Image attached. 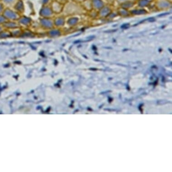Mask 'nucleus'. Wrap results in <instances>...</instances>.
Here are the masks:
<instances>
[{"label": "nucleus", "instance_id": "obj_1", "mask_svg": "<svg viewBox=\"0 0 172 172\" xmlns=\"http://www.w3.org/2000/svg\"><path fill=\"white\" fill-rule=\"evenodd\" d=\"M3 15L6 19L15 20L19 19L20 18V15L19 14L16 12L12 10L9 8H7L3 11Z\"/></svg>", "mask_w": 172, "mask_h": 172}, {"label": "nucleus", "instance_id": "obj_2", "mask_svg": "<svg viewBox=\"0 0 172 172\" xmlns=\"http://www.w3.org/2000/svg\"><path fill=\"white\" fill-rule=\"evenodd\" d=\"M54 12L51 8V6H45L41 8L40 14L42 17L46 18H50L53 15Z\"/></svg>", "mask_w": 172, "mask_h": 172}, {"label": "nucleus", "instance_id": "obj_3", "mask_svg": "<svg viewBox=\"0 0 172 172\" xmlns=\"http://www.w3.org/2000/svg\"><path fill=\"white\" fill-rule=\"evenodd\" d=\"M40 23L41 26L43 27V28L48 29L52 28L54 24V22H53L51 19L46 18H44L43 19H41Z\"/></svg>", "mask_w": 172, "mask_h": 172}, {"label": "nucleus", "instance_id": "obj_4", "mask_svg": "<svg viewBox=\"0 0 172 172\" xmlns=\"http://www.w3.org/2000/svg\"><path fill=\"white\" fill-rule=\"evenodd\" d=\"M50 6L53 12L54 13L55 12L56 13H59L61 12L62 10V8H63L61 3H60V2H58L56 1H53Z\"/></svg>", "mask_w": 172, "mask_h": 172}, {"label": "nucleus", "instance_id": "obj_5", "mask_svg": "<svg viewBox=\"0 0 172 172\" xmlns=\"http://www.w3.org/2000/svg\"><path fill=\"white\" fill-rule=\"evenodd\" d=\"M14 8L18 13H22L24 10V5L22 0H19L14 6Z\"/></svg>", "mask_w": 172, "mask_h": 172}, {"label": "nucleus", "instance_id": "obj_6", "mask_svg": "<svg viewBox=\"0 0 172 172\" xmlns=\"http://www.w3.org/2000/svg\"><path fill=\"white\" fill-rule=\"evenodd\" d=\"M19 23L21 24H23L24 25L27 26L28 24H30L31 22V19L29 18L26 17H20V18L18 19Z\"/></svg>", "mask_w": 172, "mask_h": 172}, {"label": "nucleus", "instance_id": "obj_7", "mask_svg": "<svg viewBox=\"0 0 172 172\" xmlns=\"http://www.w3.org/2000/svg\"><path fill=\"white\" fill-rule=\"evenodd\" d=\"M4 26L7 28H16L18 27V25L16 23L13 22L12 21H6V22L3 24Z\"/></svg>", "mask_w": 172, "mask_h": 172}, {"label": "nucleus", "instance_id": "obj_8", "mask_svg": "<svg viewBox=\"0 0 172 172\" xmlns=\"http://www.w3.org/2000/svg\"><path fill=\"white\" fill-rule=\"evenodd\" d=\"M54 24L58 27L62 26L64 24V19L61 17H59L55 19Z\"/></svg>", "mask_w": 172, "mask_h": 172}, {"label": "nucleus", "instance_id": "obj_9", "mask_svg": "<svg viewBox=\"0 0 172 172\" xmlns=\"http://www.w3.org/2000/svg\"><path fill=\"white\" fill-rule=\"evenodd\" d=\"M61 34V33L60 30L57 29H53L51 30L49 32V35L51 37H57Z\"/></svg>", "mask_w": 172, "mask_h": 172}, {"label": "nucleus", "instance_id": "obj_10", "mask_svg": "<svg viewBox=\"0 0 172 172\" xmlns=\"http://www.w3.org/2000/svg\"><path fill=\"white\" fill-rule=\"evenodd\" d=\"M18 1L19 0H2V2H3L4 4L7 5H9V6H12V5L15 6Z\"/></svg>", "mask_w": 172, "mask_h": 172}, {"label": "nucleus", "instance_id": "obj_11", "mask_svg": "<svg viewBox=\"0 0 172 172\" xmlns=\"http://www.w3.org/2000/svg\"><path fill=\"white\" fill-rule=\"evenodd\" d=\"M93 4L95 7L100 8L103 6V3L101 0H93Z\"/></svg>", "mask_w": 172, "mask_h": 172}, {"label": "nucleus", "instance_id": "obj_12", "mask_svg": "<svg viewBox=\"0 0 172 172\" xmlns=\"http://www.w3.org/2000/svg\"><path fill=\"white\" fill-rule=\"evenodd\" d=\"M146 13V11L144 9H137V10H134L132 11V13L134 15H142L145 14Z\"/></svg>", "mask_w": 172, "mask_h": 172}, {"label": "nucleus", "instance_id": "obj_13", "mask_svg": "<svg viewBox=\"0 0 172 172\" xmlns=\"http://www.w3.org/2000/svg\"><path fill=\"white\" fill-rule=\"evenodd\" d=\"M149 3H150L149 0H140L139 2V5L143 7L148 5Z\"/></svg>", "mask_w": 172, "mask_h": 172}, {"label": "nucleus", "instance_id": "obj_14", "mask_svg": "<svg viewBox=\"0 0 172 172\" xmlns=\"http://www.w3.org/2000/svg\"><path fill=\"white\" fill-rule=\"evenodd\" d=\"M110 9H109L108 8H104L103 9L101 10V14L102 16H106L108 14L110 13Z\"/></svg>", "mask_w": 172, "mask_h": 172}, {"label": "nucleus", "instance_id": "obj_15", "mask_svg": "<svg viewBox=\"0 0 172 172\" xmlns=\"http://www.w3.org/2000/svg\"><path fill=\"white\" fill-rule=\"evenodd\" d=\"M78 21V19L77 18H73L69 19L68 20V24L70 25H73L76 24Z\"/></svg>", "mask_w": 172, "mask_h": 172}, {"label": "nucleus", "instance_id": "obj_16", "mask_svg": "<svg viewBox=\"0 0 172 172\" xmlns=\"http://www.w3.org/2000/svg\"><path fill=\"white\" fill-rule=\"evenodd\" d=\"M133 5V3H131V2H126L125 3H124L122 5V6H123V7L124 8H128L132 7Z\"/></svg>", "mask_w": 172, "mask_h": 172}, {"label": "nucleus", "instance_id": "obj_17", "mask_svg": "<svg viewBox=\"0 0 172 172\" xmlns=\"http://www.w3.org/2000/svg\"><path fill=\"white\" fill-rule=\"evenodd\" d=\"M6 19L4 15H0V24H4L6 21Z\"/></svg>", "mask_w": 172, "mask_h": 172}, {"label": "nucleus", "instance_id": "obj_18", "mask_svg": "<svg viewBox=\"0 0 172 172\" xmlns=\"http://www.w3.org/2000/svg\"><path fill=\"white\" fill-rule=\"evenodd\" d=\"M9 36V34H7L6 32H3L0 34V37L1 38H7Z\"/></svg>", "mask_w": 172, "mask_h": 172}, {"label": "nucleus", "instance_id": "obj_19", "mask_svg": "<svg viewBox=\"0 0 172 172\" xmlns=\"http://www.w3.org/2000/svg\"><path fill=\"white\" fill-rule=\"evenodd\" d=\"M169 6V3H167V2H162L160 4V6L161 7H167L168 6Z\"/></svg>", "mask_w": 172, "mask_h": 172}, {"label": "nucleus", "instance_id": "obj_20", "mask_svg": "<svg viewBox=\"0 0 172 172\" xmlns=\"http://www.w3.org/2000/svg\"><path fill=\"white\" fill-rule=\"evenodd\" d=\"M130 26V24H123L122 25L121 28L123 29H127L129 28Z\"/></svg>", "mask_w": 172, "mask_h": 172}, {"label": "nucleus", "instance_id": "obj_21", "mask_svg": "<svg viewBox=\"0 0 172 172\" xmlns=\"http://www.w3.org/2000/svg\"><path fill=\"white\" fill-rule=\"evenodd\" d=\"M4 11V6L3 4L0 3V13Z\"/></svg>", "mask_w": 172, "mask_h": 172}, {"label": "nucleus", "instance_id": "obj_22", "mask_svg": "<svg viewBox=\"0 0 172 172\" xmlns=\"http://www.w3.org/2000/svg\"><path fill=\"white\" fill-rule=\"evenodd\" d=\"M120 13L122 15H127V12L125 10H122V11H120Z\"/></svg>", "mask_w": 172, "mask_h": 172}, {"label": "nucleus", "instance_id": "obj_23", "mask_svg": "<svg viewBox=\"0 0 172 172\" xmlns=\"http://www.w3.org/2000/svg\"><path fill=\"white\" fill-rule=\"evenodd\" d=\"M147 20L150 22H153L155 20V19H154V18H149V19H147Z\"/></svg>", "mask_w": 172, "mask_h": 172}, {"label": "nucleus", "instance_id": "obj_24", "mask_svg": "<svg viewBox=\"0 0 172 172\" xmlns=\"http://www.w3.org/2000/svg\"><path fill=\"white\" fill-rule=\"evenodd\" d=\"M49 1V0H42L43 4H44V5H46L47 3H48Z\"/></svg>", "mask_w": 172, "mask_h": 172}, {"label": "nucleus", "instance_id": "obj_25", "mask_svg": "<svg viewBox=\"0 0 172 172\" xmlns=\"http://www.w3.org/2000/svg\"><path fill=\"white\" fill-rule=\"evenodd\" d=\"M169 14V13H167L163 14H161L160 15H158V16H163V15H166L167 14Z\"/></svg>", "mask_w": 172, "mask_h": 172}, {"label": "nucleus", "instance_id": "obj_26", "mask_svg": "<svg viewBox=\"0 0 172 172\" xmlns=\"http://www.w3.org/2000/svg\"><path fill=\"white\" fill-rule=\"evenodd\" d=\"M1 30H2V28H1V27H0V32L1 31Z\"/></svg>", "mask_w": 172, "mask_h": 172}]
</instances>
